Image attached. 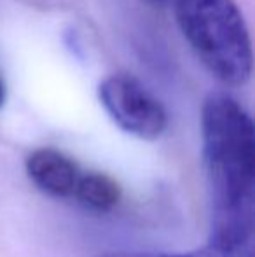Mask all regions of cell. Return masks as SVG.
Returning <instances> with one entry per match:
<instances>
[{"mask_svg":"<svg viewBox=\"0 0 255 257\" xmlns=\"http://www.w3.org/2000/svg\"><path fill=\"white\" fill-rule=\"evenodd\" d=\"M98 100L109 117L128 135L157 140L168 128V112L161 100L128 72L110 74L100 82Z\"/></svg>","mask_w":255,"mask_h":257,"instance_id":"obj_3","label":"cell"},{"mask_svg":"<svg viewBox=\"0 0 255 257\" xmlns=\"http://www.w3.org/2000/svg\"><path fill=\"white\" fill-rule=\"evenodd\" d=\"M121 186L102 172H82L75 187L74 200L91 212L107 213L121 201Z\"/></svg>","mask_w":255,"mask_h":257,"instance_id":"obj_5","label":"cell"},{"mask_svg":"<svg viewBox=\"0 0 255 257\" xmlns=\"http://www.w3.org/2000/svg\"><path fill=\"white\" fill-rule=\"evenodd\" d=\"M182 35L208 72L227 86L252 77V41L234 0H175Z\"/></svg>","mask_w":255,"mask_h":257,"instance_id":"obj_2","label":"cell"},{"mask_svg":"<svg viewBox=\"0 0 255 257\" xmlns=\"http://www.w3.org/2000/svg\"><path fill=\"white\" fill-rule=\"evenodd\" d=\"M145 2H150V4H157V6H161V4H168V2H171V0H145Z\"/></svg>","mask_w":255,"mask_h":257,"instance_id":"obj_8","label":"cell"},{"mask_svg":"<svg viewBox=\"0 0 255 257\" xmlns=\"http://www.w3.org/2000/svg\"><path fill=\"white\" fill-rule=\"evenodd\" d=\"M98 257H241L227 252H220L217 248L206 247L192 252H147V250H123V252H107L100 254Z\"/></svg>","mask_w":255,"mask_h":257,"instance_id":"obj_6","label":"cell"},{"mask_svg":"<svg viewBox=\"0 0 255 257\" xmlns=\"http://www.w3.org/2000/svg\"><path fill=\"white\" fill-rule=\"evenodd\" d=\"M6 103V84H4L2 77H0V108Z\"/></svg>","mask_w":255,"mask_h":257,"instance_id":"obj_7","label":"cell"},{"mask_svg":"<svg viewBox=\"0 0 255 257\" xmlns=\"http://www.w3.org/2000/svg\"><path fill=\"white\" fill-rule=\"evenodd\" d=\"M201 139L204 168L213 191L208 245L241 255L253 231V121L236 98L211 93L201 110Z\"/></svg>","mask_w":255,"mask_h":257,"instance_id":"obj_1","label":"cell"},{"mask_svg":"<svg viewBox=\"0 0 255 257\" xmlns=\"http://www.w3.org/2000/svg\"><path fill=\"white\" fill-rule=\"evenodd\" d=\"M27 175L42 193L53 198H74L75 187L84 170L56 149H37L27 158Z\"/></svg>","mask_w":255,"mask_h":257,"instance_id":"obj_4","label":"cell"}]
</instances>
